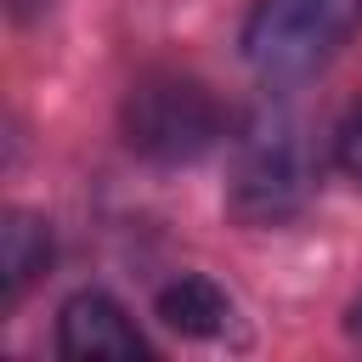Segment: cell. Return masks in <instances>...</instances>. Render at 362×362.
<instances>
[{"label":"cell","mask_w":362,"mask_h":362,"mask_svg":"<svg viewBox=\"0 0 362 362\" xmlns=\"http://www.w3.org/2000/svg\"><path fill=\"white\" fill-rule=\"evenodd\" d=\"M362 28V0H260L243 23V62L266 85L317 74Z\"/></svg>","instance_id":"obj_1"},{"label":"cell","mask_w":362,"mask_h":362,"mask_svg":"<svg viewBox=\"0 0 362 362\" xmlns=\"http://www.w3.org/2000/svg\"><path fill=\"white\" fill-rule=\"evenodd\" d=\"M221 102L192 74H141L124 96V141L153 164H192L221 141Z\"/></svg>","instance_id":"obj_2"},{"label":"cell","mask_w":362,"mask_h":362,"mask_svg":"<svg viewBox=\"0 0 362 362\" xmlns=\"http://www.w3.org/2000/svg\"><path fill=\"white\" fill-rule=\"evenodd\" d=\"M305 187H311V164H305L300 130L283 113H260L232 153L226 209L249 226H272V221H288L305 204Z\"/></svg>","instance_id":"obj_3"},{"label":"cell","mask_w":362,"mask_h":362,"mask_svg":"<svg viewBox=\"0 0 362 362\" xmlns=\"http://www.w3.org/2000/svg\"><path fill=\"white\" fill-rule=\"evenodd\" d=\"M57 351L74 362H136L147 356V339L124 317V305L102 288H79L57 317Z\"/></svg>","instance_id":"obj_4"},{"label":"cell","mask_w":362,"mask_h":362,"mask_svg":"<svg viewBox=\"0 0 362 362\" xmlns=\"http://www.w3.org/2000/svg\"><path fill=\"white\" fill-rule=\"evenodd\" d=\"M158 317H164L175 334H187V339H215V334H226V322H232V300H226L209 277L187 272V277H175V283L158 288Z\"/></svg>","instance_id":"obj_5"},{"label":"cell","mask_w":362,"mask_h":362,"mask_svg":"<svg viewBox=\"0 0 362 362\" xmlns=\"http://www.w3.org/2000/svg\"><path fill=\"white\" fill-rule=\"evenodd\" d=\"M51 266V232L40 215L28 209H11L6 215V232H0V277H6V305L23 300V288Z\"/></svg>","instance_id":"obj_6"},{"label":"cell","mask_w":362,"mask_h":362,"mask_svg":"<svg viewBox=\"0 0 362 362\" xmlns=\"http://www.w3.org/2000/svg\"><path fill=\"white\" fill-rule=\"evenodd\" d=\"M339 170L362 187V107L345 119V130H339Z\"/></svg>","instance_id":"obj_7"},{"label":"cell","mask_w":362,"mask_h":362,"mask_svg":"<svg viewBox=\"0 0 362 362\" xmlns=\"http://www.w3.org/2000/svg\"><path fill=\"white\" fill-rule=\"evenodd\" d=\"M351 328H356V334H362V300H356V311H351Z\"/></svg>","instance_id":"obj_8"}]
</instances>
